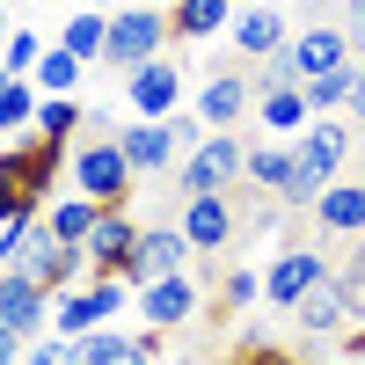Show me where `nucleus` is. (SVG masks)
Here are the masks:
<instances>
[{
  "mask_svg": "<svg viewBox=\"0 0 365 365\" xmlns=\"http://www.w3.org/2000/svg\"><path fill=\"white\" fill-rule=\"evenodd\" d=\"M358 125H351V117H314V125L307 132H299L292 139V182H285V212H314V197L329 190V182H336V175H351V154H358Z\"/></svg>",
  "mask_w": 365,
  "mask_h": 365,
  "instance_id": "1",
  "label": "nucleus"
},
{
  "mask_svg": "<svg viewBox=\"0 0 365 365\" xmlns=\"http://www.w3.org/2000/svg\"><path fill=\"white\" fill-rule=\"evenodd\" d=\"M161 51H175V15L168 8H110V58H103V73H139L146 58H161Z\"/></svg>",
  "mask_w": 365,
  "mask_h": 365,
  "instance_id": "2",
  "label": "nucleus"
},
{
  "mask_svg": "<svg viewBox=\"0 0 365 365\" xmlns=\"http://www.w3.org/2000/svg\"><path fill=\"white\" fill-rule=\"evenodd\" d=\"M66 182H73V190H88L96 205H132L139 168H132V154H125V139H117V132H96V139H73Z\"/></svg>",
  "mask_w": 365,
  "mask_h": 365,
  "instance_id": "3",
  "label": "nucleus"
},
{
  "mask_svg": "<svg viewBox=\"0 0 365 365\" xmlns=\"http://www.w3.org/2000/svg\"><path fill=\"white\" fill-rule=\"evenodd\" d=\"M73 168V146L66 139H44V132H29V139H8L0 146V190H22V197H58V175Z\"/></svg>",
  "mask_w": 365,
  "mask_h": 365,
  "instance_id": "4",
  "label": "nucleus"
},
{
  "mask_svg": "<svg viewBox=\"0 0 365 365\" xmlns=\"http://www.w3.org/2000/svg\"><path fill=\"white\" fill-rule=\"evenodd\" d=\"M249 182V139L241 132H205L175 168V197H205V190H241Z\"/></svg>",
  "mask_w": 365,
  "mask_h": 365,
  "instance_id": "5",
  "label": "nucleus"
},
{
  "mask_svg": "<svg viewBox=\"0 0 365 365\" xmlns=\"http://www.w3.org/2000/svg\"><path fill=\"white\" fill-rule=\"evenodd\" d=\"M329 270H336V263H329V256L314 249V241H285V249L263 263V307L292 314L299 299H307V292H314V285L329 278Z\"/></svg>",
  "mask_w": 365,
  "mask_h": 365,
  "instance_id": "6",
  "label": "nucleus"
},
{
  "mask_svg": "<svg viewBox=\"0 0 365 365\" xmlns=\"http://www.w3.org/2000/svg\"><path fill=\"white\" fill-rule=\"evenodd\" d=\"M227 44L241 66H263V58H278L292 44V8H278V0H241L234 8V29H227Z\"/></svg>",
  "mask_w": 365,
  "mask_h": 365,
  "instance_id": "7",
  "label": "nucleus"
},
{
  "mask_svg": "<svg viewBox=\"0 0 365 365\" xmlns=\"http://www.w3.org/2000/svg\"><path fill=\"white\" fill-rule=\"evenodd\" d=\"M175 220H182V234H190V249H197V256H227L234 241H241V205H234V190L175 197Z\"/></svg>",
  "mask_w": 365,
  "mask_h": 365,
  "instance_id": "8",
  "label": "nucleus"
},
{
  "mask_svg": "<svg viewBox=\"0 0 365 365\" xmlns=\"http://www.w3.org/2000/svg\"><path fill=\"white\" fill-rule=\"evenodd\" d=\"M182 103H190V81H182L175 51H161V58H146L139 73H125V110L132 117H175Z\"/></svg>",
  "mask_w": 365,
  "mask_h": 365,
  "instance_id": "9",
  "label": "nucleus"
},
{
  "mask_svg": "<svg viewBox=\"0 0 365 365\" xmlns=\"http://www.w3.org/2000/svg\"><path fill=\"white\" fill-rule=\"evenodd\" d=\"M190 110L205 117L212 132H241V117H256V81L241 73V66H220V73H205V81H197Z\"/></svg>",
  "mask_w": 365,
  "mask_h": 365,
  "instance_id": "10",
  "label": "nucleus"
},
{
  "mask_svg": "<svg viewBox=\"0 0 365 365\" xmlns=\"http://www.w3.org/2000/svg\"><path fill=\"white\" fill-rule=\"evenodd\" d=\"M292 322H299V336H344L351 322H365V307H358V292L344 285V270H329V278L292 307Z\"/></svg>",
  "mask_w": 365,
  "mask_h": 365,
  "instance_id": "11",
  "label": "nucleus"
},
{
  "mask_svg": "<svg viewBox=\"0 0 365 365\" xmlns=\"http://www.w3.org/2000/svg\"><path fill=\"white\" fill-rule=\"evenodd\" d=\"M190 263H197V249H190V234H182V220H161V227L139 234V256L125 263V278L154 285V278H175V270H190Z\"/></svg>",
  "mask_w": 365,
  "mask_h": 365,
  "instance_id": "12",
  "label": "nucleus"
},
{
  "mask_svg": "<svg viewBox=\"0 0 365 365\" xmlns=\"http://www.w3.org/2000/svg\"><path fill=\"white\" fill-rule=\"evenodd\" d=\"M285 58H292V73H299V81H314V73L351 66V58H358V44H351V29H344V22H307V29H292Z\"/></svg>",
  "mask_w": 365,
  "mask_h": 365,
  "instance_id": "13",
  "label": "nucleus"
},
{
  "mask_svg": "<svg viewBox=\"0 0 365 365\" xmlns=\"http://www.w3.org/2000/svg\"><path fill=\"white\" fill-rule=\"evenodd\" d=\"M0 329L22 336V344H37L51 329V292L37 278H22V270H0Z\"/></svg>",
  "mask_w": 365,
  "mask_h": 365,
  "instance_id": "14",
  "label": "nucleus"
},
{
  "mask_svg": "<svg viewBox=\"0 0 365 365\" xmlns=\"http://www.w3.org/2000/svg\"><path fill=\"white\" fill-rule=\"evenodd\" d=\"M117 139H125V154H132V168H139V175H175V168H182L175 117H132Z\"/></svg>",
  "mask_w": 365,
  "mask_h": 365,
  "instance_id": "15",
  "label": "nucleus"
},
{
  "mask_svg": "<svg viewBox=\"0 0 365 365\" xmlns=\"http://www.w3.org/2000/svg\"><path fill=\"white\" fill-rule=\"evenodd\" d=\"M307 220H314L322 241H358V234H365V175H336V182L314 197Z\"/></svg>",
  "mask_w": 365,
  "mask_h": 365,
  "instance_id": "16",
  "label": "nucleus"
},
{
  "mask_svg": "<svg viewBox=\"0 0 365 365\" xmlns=\"http://www.w3.org/2000/svg\"><path fill=\"white\" fill-rule=\"evenodd\" d=\"M139 220L125 205H103V220H96V234H88V263H96V278H125V263L139 256Z\"/></svg>",
  "mask_w": 365,
  "mask_h": 365,
  "instance_id": "17",
  "label": "nucleus"
},
{
  "mask_svg": "<svg viewBox=\"0 0 365 365\" xmlns=\"http://www.w3.org/2000/svg\"><path fill=\"white\" fill-rule=\"evenodd\" d=\"M197 307H205V292H197L190 270L139 285V322H146V329H182V322H197Z\"/></svg>",
  "mask_w": 365,
  "mask_h": 365,
  "instance_id": "18",
  "label": "nucleus"
},
{
  "mask_svg": "<svg viewBox=\"0 0 365 365\" xmlns=\"http://www.w3.org/2000/svg\"><path fill=\"white\" fill-rule=\"evenodd\" d=\"M307 125H314L307 81H292V88H263V96H256V132H270V139H299Z\"/></svg>",
  "mask_w": 365,
  "mask_h": 365,
  "instance_id": "19",
  "label": "nucleus"
},
{
  "mask_svg": "<svg viewBox=\"0 0 365 365\" xmlns=\"http://www.w3.org/2000/svg\"><path fill=\"white\" fill-rule=\"evenodd\" d=\"M292 139H249V182H241V190H256V197H285V182H292Z\"/></svg>",
  "mask_w": 365,
  "mask_h": 365,
  "instance_id": "20",
  "label": "nucleus"
},
{
  "mask_svg": "<svg viewBox=\"0 0 365 365\" xmlns=\"http://www.w3.org/2000/svg\"><path fill=\"white\" fill-rule=\"evenodd\" d=\"M234 8L241 0H175V44H212V37H227L234 29Z\"/></svg>",
  "mask_w": 365,
  "mask_h": 365,
  "instance_id": "21",
  "label": "nucleus"
},
{
  "mask_svg": "<svg viewBox=\"0 0 365 365\" xmlns=\"http://www.w3.org/2000/svg\"><path fill=\"white\" fill-rule=\"evenodd\" d=\"M37 110H44V88L29 73H0V132L8 139H29L37 132Z\"/></svg>",
  "mask_w": 365,
  "mask_h": 365,
  "instance_id": "22",
  "label": "nucleus"
},
{
  "mask_svg": "<svg viewBox=\"0 0 365 365\" xmlns=\"http://www.w3.org/2000/svg\"><path fill=\"white\" fill-rule=\"evenodd\" d=\"M96 220H103V205L88 197V190H73V182L44 205V227H51L58 241H81V249H88V234H96Z\"/></svg>",
  "mask_w": 365,
  "mask_h": 365,
  "instance_id": "23",
  "label": "nucleus"
},
{
  "mask_svg": "<svg viewBox=\"0 0 365 365\" xmlns=\"http://www.w3.org/2000/svg\"><path fill=\"white\" fill-rule=\"evenodd\" d=\"M58 44L81 51L88 66H103V58H110V8H73L66 22H58Z\"/></svg>",
  "mask_w": 365,
  "mask_h": 365,
  "instance_id": "24",
  "label": "nucleus"
},
{
  "mask_svg": "<svg viewBox=\"0 0 365 365\" xmlns=\"http://www.w3.org/2000/svg\"><path fill=\"white\" fill-rule=\"evenodd\" d=\"M29 81H37L44 96H81V81H88V58H81V51H66V44L51 37V51L37 58V73H29Z\"/></svg>",
  "mask_w": 365,
  "mask_h": 365,
  "instance_id": "25",
  "label": "nucleus"
},
{
  "mask_svg": "<svg viewBox=\"0 0 365 365\" xmlns=\"http://www.w3.org/2000/svg\"><path fill=\"white\" fill-rule=\"evenodd\" d=\"M351 88H358V58H351V66H336V73H314V81H307L314 117H344V110H351Z\"/></svg>",
  "mask_w": 365,
  "mask_h": 365,
  "instance_id": "26",
  "label": "nucleus"
},
{
  "mask_svg": "<svg viewBox=\"0 0 365 365\" xmlns=\"http://www.w3.org/2000/svg\"><path fill=\"white\" fill-rule=\"evenodd\" d=\"M220 307H227V314L263 307V263H227V278H220Z\"/></svg>",
  "mask_w": 365,
  "mask_h": 365,
  "instance_id": "27",
  "label": "nucleus"
},
{
  "mask_svg": "<svg viewBox=\"0 0 365 365\" xmlns=\"http://www.w3.org/2000/svg\"><path fill=\"white\" fill-rule=\"evenodd\" d=\"M44 51H51L44 29L15 22V29H8V51H0V73H37V58H44Z\"/></svg>",
  "mask_w": 365,
  "mask_h": 365,
  "instance_id": "28",
  "label": "nucleus"
},
{
  "mask_svg": "<svg viewBox=\"0 0 365 365\" xmlns=\"http://www.w3.org/2000/svg\"><path fill=\"white\" fill-rule=\"evenodd\" d=\"M81 125H88L81 96H44V110H37V132H44V139H66V146H73Z\"/></svg>",
  "mask_w": 365,
  "mask_h": 365,
  "instance_id": "29",
  "label": "nucleus"
},
{
  "mask_svg": "<svg viewBox=\"0 0 365 365\" xmlns=\"http://www.w3.org/2000/svg\"><path fill=\"white\" fill-rule=\"evenodd\" d=\"M234 365H299V358H292V351H278V344H263V336H249V344L234 351Z\"/></svg>",
  "mask_w": 365,
  "mask_h": 365,
  "instance_id": "30",
  "label": "nucleus"
},
{
  "mask_svg": "<svg viewBox=\"0 0 365 365\" xmlns=\"http://www.w3.org/2000/svg\"><path fill=\"white\" fill-rule=\"evenodd\" d=\"M336 270H344V285H351V292H358V307H365V234H358V241H351V256H344V263H336Z\"/></svg>",
  "mask_w": 365,
  "mask_h": 365,
  "instance_id": "31",
  "label": "nucleus"
},
{
  "mask_svg": "<svg viewBox=\"0 0 365 365\" xmlns=\"http://www.w3.org/2000/svg\"><path fill=\"white\" fill-rule=\"evenodd\" d=\"M344 117L365 132V51H358V88H351V110H344Z\"/></svg>",
  "mask_w": 365,
  "mask_h": 365,
  "instance_id": "32",
  "label": "nucleus"
},
{
  "mask_svg": "<svg viewBox=\"0 0 365 365\" xmlns=\"http://www.w3.org/2000/svg\"><path fill=\"white\" fill-rule=\"evenodd\" d=\"M344 29H351V44L365 51V0H344Z\"/></svg>",
  "mask_w": 365,
  "mask_h": 365,
  "instance_id": "33",
  "label": "nucleus"
},
{
  "mask_svg": "<svg viewBox=\"0 0 365 365\" xmlns=\"http://www.w3.org/2000/svg\"><path fill=\"white\" fill-rule=\"evenodd\" d=\"M344 351H351V358H365V322H358V329H344Z\"/></svg>",
  "mask_w": 365,
  "mask_h": 365,
  "instance_id": "34",
  "label": "nucleus"
},
{
  "mask_svg": "<svg viewBox=\"0 0 365 365\" xmlns=\"http://www.w3.org/2000/svg\"><path fill=\"white\" fill-rule=\"evenodd\" d=\"M81 8H125V0H81Z\"/></svg>",
  "mask_w": 365,
  "mask_h": 365,
  "instance_id": "35",
  "label": "nucleus"
},
{
  "mask_svg": "<svg viewBox=\"0 0 365 365\" xmlns=\"http://www.w3.org/2000/svg\"><path fill=\"white\" fill-rule=\"evenodd\" d=\"M132 8H175V0H132Z\"/></svg>",
  "mask_w": 365,
  "mask_h": 365,
  "instance_id": "36",
  "label": "nucleus"
},
{
  "mask_svg": "<svg viewBox=\"0 0 365 365\" xmlns=\"http://www.w3.org/2000/svg\"><path fill=\"white\" fill-rule=\"evenodd\" d=\"M292 8H314V0H292Z\"/></svg>",
  "mask_w": 365,
  "mask_h": 365,
  "instance_id": "37",
  "label": "nucleus"
},
{
  "mask_svg": "<svg viewBox=\"0 0 365 365\" xmlns=\"http://www.w3.org/2000/svg\"><path fill=\"white\" fill-rule=\"evenodd\" d=\"M358 154H365V139H358Z\"/></svg>",
  "mask_w": 365,
  "mask_h": 365,
  "instance_id": "38",
  "label": "nucleus"
}]
</instances>
